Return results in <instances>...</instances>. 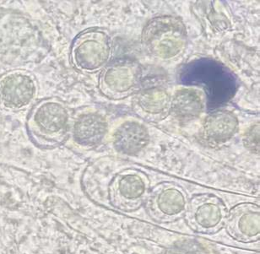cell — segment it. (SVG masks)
I'll return each instance as SVG.
<instances>
[{"label": "cell", "mask_w": 260, "mask_h": 254, "mask_svg": "<svg viewBox=\"0 0 260 254\" xmlns=\"http://www.w3.org/2000/svg\"><path fill=\"white\" fill-rule=\"evenodd\" d=\"M34 93V82L27 75L13 74L0 83V99L7 107H24L31 101Z\"/></svg>", "instance_id": "cell-5"}, {"label": "cell", "mask_w": 260, "mask_h": 254, "mask_svg": "<svg viewBox=\"0 0 260 254\" xmlns=\"http://www.w3.org/2000/svg\"><path fill=\"white\" fill-rule=\"evenodd\" d=\"M110 51L109 38L105 33L87 30L78 36L73 43L71 57L76 67L91 72L107 64Z\"/></svg>", "instance_id": "cell-3"}, {"label": "cell", "mask_w": 260, "mask_h": 254, "mask_svg": "<svg viewBox=\"0 0 260 254\" xmlns=\"http://www.w3.org/2000/svg\"><path fill=\"white\" fill-rule=\"evenodd\" d=\"M168 254H205L202 248L198 247L196 244L181 245L179 247H174L172 252Z\"/></svg>", "instance_id": "cell-15"}, {"label": "cell", "mask_w": 260, "mask_h": 254, "mask_svg": "<svg viewBox=\"0 0 260 254\" xmlns=\"http://www.w3.org/2000/svg\"><path fill=\"white\" fill-rule=\"evenodd\" d=\"M235 115L228 111H220L209 115L204 123V136L212 144H221L230 140L238 130Z\"/></svg>", "instance_id": "cell-7"}, {"label": "cell", "mask_w": 260, "mask_h": 254, "mask_svg": "<svg viewBox=\"0 0 260 254\" xmlns=\"http://www.w3.org/2000/svg\"><path fill=\"white\" fill-rule=\"evenodd\" d=\"M258 140H259V127H258V125H256V126H253L246 135L244 143L249 150H253L256 152V149L258 151V146H259Z\"/></svg>", "instance_id": "cell-14"}, {"label": "cell", "mask_w": 260, "mask_h": 254, "mask_svg": "<svg viewBox=\"0 0 260 254\" xmlns=\"http://www.w3.org/2000/svg\"><path fill=\"white\" fill-rule=\"evenodd\" d=\"M139 76L140 70L134 62H116L102 73L101 90L108 98L122 99L132 94L139 83Z\"/></svg>", "instance_id": "cell-4"}, {"label": "cell", "mask_w": 260, "mask_h": 254, "mask_svg": "<svg viewBox=\"0 0 260 254\" xmlns=\"http://www.w3.org/2000/svg\"><path fill=\"white\" fill-rule=\"evenodd\" d=\"M145 183L138 175H126L119 182V191L126 199L140 197L145 191Z\"/></svg>", "instance_id": "cell-12"}, {"label": "cell", "mask_w": 260, "mask_h": 254, "mask_svg": "<svg viewBox=\"0 0 260 254\" xmlns=\"http://www.w3.org/2000/svg\"><path fill=\"white\" fill-rule=\"evenodd\" d=\"M159 207L167 214H178L184 206L183 195L174 188L166 190L159 197Z\"/></svg>", "instance_id": "cell-11"}, {"label": "cell", "mask_w": 260, "mask_h": 254, "mask_svg": "<svg viewBox=\"0 0 260 254\" xmlns=\"http://www.w3.org/2000/svg\"><path fill=\"white\" fill-rule=\"evenodd\" d=\"M150 135L144 125L137 122H126L116 130L113 145L118 152L135 154L147 146Z\"/></svg>", "instance_id": "cell-6"}, {"label": "cell", "mask_w": 260, "mask_h": 254, "mask_svg": "<svg viewBox=\"0 0 260 254\" xmlns=\"http://www.w3.org/2000/svg\"><path fill=\"white\" fill-rule=\"evenodd\" d=\"M67 123V112L61 105L42 102L30 113L28 130L38 145L53 146L64 139Z\"/></svg>", "instance_id": "cell-2"}, {"label": "cell", "mask_w": 260, "mask_h": 254, "mask_svg": "<svg viewBox=\"0 0 260 254\" xmlns=\"http://www.w3.org/2000/svg\"><path fill=\"white\" fill-rule=\"evenodd\" d=\"M220 218V209L213 204L203 205L196 213L197 221L204 227H214L217 224Z\"/></svg>", "instance_id": "cell-13"}, {"label": "cell", "mask_w": 260, "mask_h": 254, "mask_svg": "<svg viewBox=\"0 0 260 254\" xmlns=\"http://www.w3.org/2000/svg\"><path fill=\"white\" fill-rule=\"evenodd\" d=\"M204 108L202 95L199 90L184 88L178 90L171 99L170 111L181 122L196 119Z\"/></svg>", "instance_id": "cell-8"}, {"label": "cell", "mask_w": 260, "mask_h": 254, "mask_svg": "<svg viewBox=\"0 0 260 254\" xmlns=\"http://www.w3.org/2000/svg\"><path fill=\"white\" fill-rule=\"evenodd\" d=\"M108 131L105 118L98 114H86L79 118L74 129L75 141L84 146H94L103 140Z\"/></svg>", "instance_id": "cell-9"}, {"label": "cell", "mask_w": 260, "mask_h": 254, "mask_svg": "<svg viewBox=\"0 0 260 254\" xmlns=\"http://www.w3.org/2000/svg\"><path fill=\"white\" fill-rule=\"evenodd\" d=\"M170 96L167 90L160 87L145 89L138 94L135 106L139 113L151 117L160 116L170 108Z\"/></svg>", "instance_id": "cell-10"}, {"label": "cell", "mask_w": 260, "mask_h": 254, "mask_svg": "<svg viewBox=\"0 0 260 254\" xmlns=\"http://www.w3.org/2000/svg\"><path fill=\"white\" fill-rule=\"evenodd\" d=\"M141 38L143 45L150 54L169 59L183 50L187 43V33L180 19L160 16L147 23Z\"/></svg>", "instance_id": "cell-1"}]
</instances>
